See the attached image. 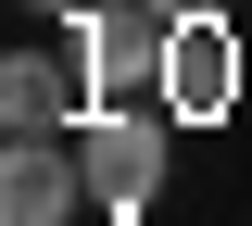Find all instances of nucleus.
I'll return each instance as SVG.
<instances>
[{
	"label": "nucleus",
	"instance_id": "f257e3e1",
	"mask_svg": "<svg viewBox=\"0 0 252 226\" xmlns=\"http://www.w3.org/2000/svg\"><path fill=\"white\" fill-rule=\"evenodd\" d=\"M76 163H89V201L101 214H152V189L177 176V138H164V100H89L76 113Z\"/></svg>",
	"mask_w": 252,
	"mask_h": 226
},
{
	"label": "nucleus",
	"instance_id": "f03ea898",
	"mask_svg": "<svg viewBox=\"0 0 252 226\" xmlns=\"http://www.w3.org/2000/svg\"><path fill=\"white\" fill-rule=\"evenodd\" d=\"M63 50H76L89 100H152L164 88V13L152 0H76L63 13Z\"/></svg>",
	"mask_w": 252,
	"mask_h": 226
},
{
	"label": "nucleus",
	"instance_id": "7ed1b4c3",
	"mask_svg": "<svg viewBox=\"0 0 252 226\" xmlns=\"http://www.w3.org/2000/svg\"><path fill=\"white\" fill-rule=\"evenodd\" d=\"M164 113H177V126H215L227 100H240V38H227V13H177V25H164Z\"/></svg>",
	"mask_w": 252,
	"mask_h": 226
},
{
	"label": "nucleus",
	"instance_id": "20e7f679",
	"mask_svg": "<svg viewBox=\"0 0 252 226\" xmlns=\"http://www.w3.org/2000/svg\"><path fill=\"white\" fill-rule=\"evenodd\" d=\"M76 113H89L76 50H0V126L13 138H76Z\"/></svg>",
	"mask_w": 252,
	"mask_h": 226
},
{
	"label": "nucleus",
	"instance_id": "39448f33",
	"mask_svg": "<svg viewBox=\"0 0 252 226\" xmlns=\"http://www.w3.org/2000/svg\"><path fill=\"white\" fill-rule=\"evenodd\" d=\"M76 201H89L76 138H13L0 151V226H76Z\"/></svg>",
	"mask_w": 252,
	"mask_h": 226
},
{
	"label": "nucleus",
	"instance_id": "423d86ee",
	"mask_svg": "<svg viewBox=\"0 0 252 226\" xmlns=\"http://www.w3.org/2000/svg\"><path fill=\"white\" fill-rule=\"evenodd\" d=\"M152 13H164V25H177V13H227V0H152Z\"/></svg>",
	"mask_w": 252,
	"mask_h": 226
},
{
	"label": "nucleus",
	"instance_id": "0eeeda50",
	"mask_svg": "<svg viewBox=\"0 0 252 226\" xmlns=\"http://www.w3.org/2000/svg\"><path fill=\"white\" fill-rule=\"evenodd\" d=\"M26 13H51V25H63V13H76V0H26Z\"/></svg>",
	"mask_w": 252,
	"mask_h": 226
}]
</instances>
